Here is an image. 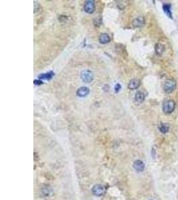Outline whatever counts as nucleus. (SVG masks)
Instances as JSON below:
<instances>
[{"label": "nucleus", "instance_id": "6", "mask_svg": "<svg viewBox=\"0 0 178 200\" xmlns=\"http://www.w3.org/2000/svg\"><path fill=\"white\" fill-rule=\"evenodd\" d=\"M133 167L136 171L141 172L145 169V164L141 160H136L133 163Z\"/></svg>", "mask_w": 178, "mask_h": 200}, {"label": "nucleus", "instance_id": "14", "mask_svg": "<svg viewBox=\"0 0 178 200\" xmlns=\"http://www.w3.org/2000/svg\"><path fill=\"white\" fill-rule=\"evenodd\" d=\"M54 76V73L53 71H49L45 73H41L38 75V77L40 79H47L49 80Z\"/></svg>", "mask_w": 178, "mask_h": 200}, {"label": "nucleus", "instance_id": "1", "mask_svg": "<svg viewBox=\"0 0 178 200\" xmlns=\"http://www.w3.org/2000/svg\"><path fill=\"white\" fill-rule=\"evenodd\" d=\"M175 108V103L173 100L169 99L164 101L162 105V109L164 113L170 114L174 111Z\"/></svg>", "mask_w": 178, "mask_h": 200}, {"label": "nucleus", "instance_id": "17", "mask_svg": "<svg viewBox=\"0 0 178 200\" xmlns=\"http://www.w3.org/2000/svg\"><path fill=\"white\" fill-rule=\"evenodd\" d=\"M34 83L37 84V85H40V84L43 83V82L41 81H37V80H34Z\"/></svg>", "mask_w": 178, "mask_h": 200}, {"label": "nucleus", "instance_id": "9", "mask_svg": "<svg viewBox=\"0 0 178 200\" xmlns=\"http://www.w3.org/2000/svg\"><path fill=\"white\" fill-rule=\"evenodd\" d=\"M165 45H164L163 44H162V43H158L156 44L155 46V53L159 56H161L162 54L163 53V52L165 51Z\"/></svg>", "mask_w": 178, "mask_h": 200}, {"label": "nucleus", "instance_id": "5", "mask_svg": "<svg viewBox=\"0 0 178 200\" xmlns=\"http://www.w3.org/2000/svg\"><path fill=\"white\" fill-rule=\"evenodd\" d=\"M92 192L96 196H101L105 193V188L101 185H95L92 188Z\"/></svg>", "mask_w": 178, "mask_h": 200}, {"label": "nucleus", "instance_id": "13", "mask_svg": "<svg viewBox=\"0 0 178 200\" xmlns=\"http://www.w3.org/2000/svg\"><path fill=\"white\" fill-rule=\"evenodd\" d=\"M135 100L137 103H141L145 100V95L143 92L137 91L135 95Z\"/></svg>", "mask_w": 178, "mask_h": 200}, {"label": "nucleus", "instance_id": "4", "mask_svg": "<svg viewBox=\"0 0 178 200\" xmlns=\"http://www.w3.org/2000/svg\"><path fill=\"white\" fill-rule=\"evenodd\" d=\"M84 10L86 13H92L95 10V3L93 0H88L84 4Z\"/></svg>", "mask_w": 178, "mask_h": 200}, {"label": "nucleus", "instance_id": "11", "mask_svg": "<svg viewBox=\"0 0 178 200\" xmlns=\"http://www.w3.org/2000/svg\"><path fill=\"white\" fill-rule=\"evenodd\" d=\"M171 4L165 3L163 5V11L165 12V13L170 18V19H173V15H172V13L171 11Z\"/></svg>", "mask_w": 178, "mask_h": 200}, {"label": "nucleus", "instance_id": "15", "mask_svg": "<svg viewBox=\"0 0 178 200\" xmlns=\"http://www.w3.org/2000/svg\"><path fill=\"white\" fill-rule=\"evenodd\" d=\"M99 42L102 44H106L110 41V37L107 33H102L99 37Z\"/></svg>", "mask_w": 178, "mask_h": 200}, {"label": "nucleus", "instance_id": "3", "mask_svg": "<svg viewBox=\"0 0 178 200\" xmlns=\"http://www.w3.org/2000/svg\"><path fill=\"white\" fill-rule=\"evenodd\" d=\"M81 79L85 83H90L93 79V74L89 70H84L81 73Z\"/></svg>", "mask_w": 178, "mask_h": 200}, {"label": "nucleus", "instance_id": "10", "mask_svg": "<svg viewBox=\"0 0 178 200\" xmlns=\"http://www.w3.org/2000/svg\"><path fill=\"white\" fill-rule=\"evenodd\" d=\"M140 85V81L137 79H133L129 82L127 87L129 89H135L139 87Z\"/></svg>", "mask_w": 178, "mask_h": 200}, {"label": "nucleus", "instance_id": "12", "mask_svg": "<svg viewBox=\"0 0 178 200\" xmlns=\"http://www.w3.org/2000/svg\"><path fill=\"white\" fill-rule=\"evenodd\" d=\"M170 128L169 124L166 123H161L158 125V129L162 133H166L169 131Z\"/></svg>", "mask_w": 178, "mask_h": 200}, {"label": "nucleus", "instance_id": "16", "mask_svg": "<svg viewBox=\"0 0 178 200\" xmlns=\"http://www.w3.org/2000/svg\"><path fill=\"white\" fill-rule=\"evenodd\" d=\"M121 86L119 83L116 84L115 86V91L116 93H118V92L119 91V90L121 89Z\"/></svg>", "mask_w": 178, "mask_h": 200}, {"label": "nucleus", "instance_id": "8", "mask_svg": "<svg viewBox=\"0 0 178 200\" xmlns=\"http://www.w3.org/2000/svg\"><path fill=\"white\" fill-rule=\"evenodd\" d=\"M145 24V19L143 17H138L133 21V25L135 27H141Z\"/></svg>", "mask_w": 178, "mask_h": 200}, {"label": "nucleus", "instance_id": "2", "mask_svg": "<svg viewBox=\"0 0 178 200\" xmlns=\"http://www.w3.org/2000/svg\"><path fill=\"white\" fill-rule=\"evenodd\" d=\"M163 89L167 93H171L176 88V81L173 79H167L163 83Z\"/></svg>", "mask_w": 178, "mask_h": 200}, {"label": "nucleus", "instance_id": "7", "mask_svg": "<svg viewBox=\"0 0 178 200\" xmlns=\"http://www.w3.org/2000/svg\"><path fill=\"white\" fill-rule=\"evenodd\" d=\"M89 93V89L87 87H81L77 89V95L78 97H83L87 96Z\"/></svg>", "mask_w": 178, "mask_h": 200}]
</instances>
